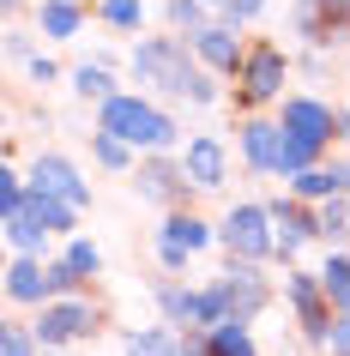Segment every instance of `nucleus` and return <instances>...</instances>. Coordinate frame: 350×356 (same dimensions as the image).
<instances>
[{
    "label": "nucleus",
    "instance_id": "f257e3e1",
    "mask_svg": "<svg viewBox=\"0 0 350 356\" xmlns=\"http://www.w3.org/2000/svg\"><path fill=\"white\" fill-rule=\"evenodd\" d=\"M133 73L145 79V85H157V91H169V97L200 103V109H205V103H218L212 73L193 60V42H182V37H145L139 49H133Z\"/></svg>",
    "mask_w": 350,
    "mask_h": 356
},
{
    "label": "nucleus",
    "instance_id": "f03ea898",
    "mask_svg": "<svg viewBox=\"0 0 350 356\" xmlns=\"http://www.w3.org/2000/svg\"><path fill=\"white\" fill-rule=\"evenodd\" d=\"M97 127L115 133V139H127L133 151H175V121L164 109H151L145 97H121L115 91L97 115Z\"/></svg>",
    "mask_w": 350,
    "mask_h": 356
},
{
    "label": "nucleus",
    "instance_id": "7ed1b4c3",
    "mask_svg": "<svg viewBox=\"0 0 350 356\" xmlns=\"http://www.w3.org/2000/svg\"><path fill=\"white\" fill-rule=\"evenodd\" d=\"M272 206H236L230 218H223V248L236 254V260H272L278 254V236H272Z\"/></svg>",
    "mask_w": 350,
    "mask_h": 356
},
{
    "label": "nucleus",
    "instance_id": "20e7f679",
    "mask_svg": "<svg viewBox=\"0 0 350 356\" xmlns=\"http://www.w3.org/2000/svg\"><path fill=\"white\" fill-rule=\"evenodd\" d=\"M284 73H290V60L278 42H254L248 55H241L236 79H241V109H260V103H272L284 91Z\"/></svg>",
    "mask_w": 350,
    "mask_h": 356
},
{
    "label": "nucleus",
    "instance_id": "39448f33",
    "mask_svg": "<svg viewBox=\"0 0 350 356\" xmlns=\"http://www.w3.org/2000/svg\"><path fill=\"white\" fill-rule=\"evenodd\" d=\"M37 326V338H42V350H55V344H73V338H91L97 332V308L85 296H55V302H42V314L31 320Z\"/></svg>",
    "mask_w": 350,
    "mask_h": 356
},
{
    "label": "nucleus",
    "instance_id": "423d86ee",
    "mask_svg": "<svg viewBox=\"0 0 350 356\" xmlns=\"http://www.w3.org/2000/svg\"><path fill=\"white\" fill-rule=\"evenodd\" d=\"M133 188H139V200H151V206H164V211H182L187 188H193V175H187L182 157H169V151H157L151 163L133 169Z\"/></svg>",
    "mask_w": 350,
    "mask_h": 356
},
{
    "label": "nucleus",
    "instance_id": "0eeeda50",
    "mask_svg": "<svg viewBox=\"0 0 350 356\" xmlns=\"http://www.w3.org/2000/svg\"><path fill=\"white\" fill-rule=\"evenodd\" d=\"M223 302H230V320H241V326H254V314L272 302V284L260 278V260H236L230 254V272H223Z\"/></svg>",
    "mask_w": 350,
    "mask_h": 356
},
{
    "label": "nucleus",
    "instance_id": "6e6552de",
    "mask_svg": "<svg viewBox=\"0 0 350 356\" xmlns=\"http://www.w3.org/2000/svg\"><path fill=\"white\" fill-rule=\"evenodd\" d=\"M278 127H290L296 139H308V145H326V139H338V109L320 103V97H284Z\"/></svg>",
    "mask_w": 350,
    "mask_h": 356
},
{
    "label": "nucleus",
    "instance_id": "1a4fd4ad",
    "mask_svg": "<svg viewBox=\"0 0 350 356\" xmlns=\"http://www.w3.org/2000/svg\"><path fill=\"white\" fill-rule=\"evenodd\" d=\"M31 181H37V188H49V193H61V200H67V206H91V188H85V181H79V169L67 163V157H61V151H37V163H31Z\"/></svg>",
    "mask_w": 350,
    "mask_h": 356
},
{
    "label": "nucleus",
    "instance_id": "9d476101",
    "mask_svg": "<svg viewBox=\"0 0 350 356\" xmlns=\"http://www.w3.org/2000/svg\"><path fill=\"white\" fill-rule=\"evenodd\" d=\"M182 163H187V175H193V188H205V193L230 181V151H223V139H212V133H200V139H187Z\"/></svg>",
    "mask_w": 350,
    "mask_h": 356
},
{
    "label": "nucleus",
    "instance_id": "9b49d317",
    "mask_svg": "<svg viewBox=\"0 0 350 356\" xmlns=\"http://www.w3.org/2000/svg\"><path fill=\"white\" fill-rule=\"evenodd\" d=\"M187 42H193V55H200L212 73H236L241 55H248V49L236 42V24H205V31H193Z\"/></svg>",
    "mask_w": 350,
    "mask_h": 356
},
{
    "label": "nucleus",
    "instance_id": "f8f14e48",
    "mask_svg": "<svg viewBox=\"0 0 350 356\" xmlns=\"http://www.w3.org/2000/svg\"><path fill=\"white\" fill-rule=\"evenodd\" d=\"M272 218H278V254L284 260H296V248L308 242V236H320V218L302 211L296 200H272Z\"/></svg>",
    "mask_w": 350,
    "mask_h": 356
},
{
    "label": "nucleus",
    "instance_id": "ddd939ff",
    "mask_svg": "<svg viewBox=\"0 0 350 356\" xmlns=\"http://www.w3.org/2000/svg\"><path fill=\"white\" fill-rule=\"evenodd\" d=\"M24 218H37L49 236H67V229L79 224V206H67L61 193H49V188H37V181H31V193H24Z\"/></svg>",
    "mask_w": 350,
    "mask_h": 356
},
{
    "label": "nucleus",
    "instance_id": "4468645a",
    "mask_svg": "<svg viewBox=\"0 0 350 356\" xmlns=\"http://www.w3.org/2000/svg\"><path fill=\"white\" fill-rule=\"evenodd\" d=\"M241 151H248V163L260 169V175H278V145H284V127H272V121H241Z\"/></svg>",
    "mask_w": 350,
    "mask_h": 356
},
{
    "label": "nucleus",
    "instance_id": "2eb2a0df",
    "mask_svg": "<svg viewBox=\"0 0 350 356\" xmlns=\"http://www.w3.org/2000/svg\"><path fill=\"white\" fill-rule=\"evenodd\" d=\"M127 356H187V338L175 332V320L169 326H139V332H127Z\"/></svg>",
    "mask_w": 350,
    "mask_h": 356
},
{
    "label": "nucleus",
    "instance_id": "dca6fc26",
    "mask_svg": "<svg viewBox=\"0 0 350 356\" xmlns=\"http://www.w3.org/2000/svg\"><path fill=\"white\" fill-rule=\"evenodd\" d=\"M290 181H296V200H332V193H350V163L302 169V175H290Z\"/></svg>",
    "mask_w": 350,
    "mask_h": 356
},
{
    "label": "nucleus",
    "instance_id": "f3484780",
    "mask_svg": "<svg viewBox=\"0 0 350 356\" xmlns=\"http://www.w3.org/2000/svg\"><path fill=\"white\" fill-rule=\"evenodd\" d=\"M164 242L187 248V254H200V248L212 242V224H205V218H193V211H169V218H164Z\"/></svg>",
    "mask_w": 350,
    "mask_h": 356
},
{
    "label": "nucleus",
    "instance_id": "a211bd4d",
    "mask_svg": "<svg viewBox=\"0 0 350 356\" xmlns=\"http://www.w3.org/2000/svg\"><path fill=\"white\" fill-rule=\"evenodd\" d=\"M79 24H85L79 0H42V6H37V31H42V37H73Z\"/></svg>",
    "mask_w": 350,
    "mask_h": 356
},
{
    "label": "nucleus",
    "instance_id": "6ab92c4d",
    "mask_svg": "<svg viewBox=\"0 0 350 356\" xmlns=\"http://www.w3.org/2000/svg\"><path fill=\"white\" fill-rule=\"evenodd\" d=\"M6 242L19 248V254H49V229L37 224V218H24V211H13V218H6Z\"/></svg>",
    "mask_w": 350,
    "mask_h": 356
},
{
    "label": "nucleus",
    "instance_id": "aec40b11",
    "mask_svg": "<svg viewBox=\"0 0 350 356\" xmlns=\"http://www.w3.org/2000/svg\"><path fill=\"white\" fill-rule=\"evenodd\" d=\"M320 284H326V296L338 314H350V254H326V266H320Z\"/></svg>",
    "mask_w": 350,
    "mask_h": 356
},
{
    "label": "nucleus",
    "instance_id": "412c9836",
    "mask_svg": "<svg viewBox=\"0 0 350 356\" xmlns=\"http://www.w3.org/2000/svg\"><path fill=\"white\" fill-rule=\"evenodd\" d=\"M320 242H344L350 236V193H332V200H320Z\"/></svg>",
    "mask_w": 350,
    "mask_h": 356
},
{
    "label": "nucleus",
    "instance_id": "4be33fe9",
    "mask_svg": "<svg viewBox=\"0 0 350 356\" xmlns=\"http://www.w3.org/2000/svg\"><path fill=\"white\" fill-rule=\"evenodd\" d=\"M314 157H320V145H308V139H296V133L284 127V145H278V175H302V169H314Z\"/></svg>",
    "mask_w": 350,
    "mask_h": 356
},
{
    "label": "nucleus",
    "instance_id": "5701e85b",
    "mask_svg": "<svg viewBox=\"0 0 350 356\" xmlns=\"http://www.w3.org/2000/svg\"><path fill=\"white\" fill-rule=\"evenodd\" d=\"M212 356H260V350L241 320H223V326H212Z\"/></svg>",
    "mask_w": 350,
    "mask_h": 356
},
{
    "label": "nucleus",
    "instance_id": "b1692460",
    "mask_svg": "<svg viewBox=\"0 0 350 356\" xmlns=\"http://www.w3.org/2000/svg\"><path fill=\"white\" fill-rule=\"evenodd\" d=\"M91 157L103 169H133V145H127V139H115V133H103V127L91 133Z\"/></svg>",
    "mask_w": 350,
    "mask_h": 356
},
{
    "label": "nucleus",
    "instance_id": "393cba45",
    "mask_svg": "<svg viewBox=\"0 0 350 356\" xmlns=\"http://www.w3.org/2000/svg\"><path fill=\"white\" fill-rule=\"evenodd\" d=\"M37 326H24V320H6V332H0V356H37Z\"/></svg>",
    "mask_w": 350,
    "mask_h": 356
},
{
    "label": "nucleus",
    "instance_id": "a878e982",
    "mask_svg": "<svg viewBox=\"0 0 350 356\" xmlns=\"http://www.w3.org/2000/svg\"><path fill=\"white\" fill-rule=\"evenodd\" d=\"M61 260L73 266L79 278H97V272H103V254H97V242H67V254H61Z\"/></svg>",
    "mask_w": 350,
    "mask_h": 356
},
{
    "label": "nucleus",
    "instance_id": "bb28decb",
    "mask_svg": "<svg viewBox=\"0 0 350 356\" xmlns=\"http://www.w3.org/2000/svg\"><path fill=\"white\" fill-rule=\"evenodd\" d=\"M97 13H103V24H115V31H139V19H145L139 0H103Z\"/></svg>",
    "mask_w": 350,
    "mask_h": 356
},
{
    "label": "nucleus",
    "instance_id": "cd10ccee",
    "mask_svg": "<svg viewBox=\"0 0 350 356\" xmlns=\"http://www.w3.org/2000/svg\"><path fill=\"white\" fill-rule=\"evenodd\" d=\"M73 91L79 97H97V103H109V73H103V67H79V73H73Z\"/></svg>",
    "mask_w": 350,
    "mask_h": 356
},
{
    "label": "nucleus",
    "instance_id": "c85d7f7f",
    "mask_svg": "<svg viewBox=\"0 0 350 356\" xmlns=\"http://www.w3.org/2000/svg\"><path fill=\"white\" fill-rule=\"evenodd\" d=\"M218 6H223V24H248L266 0H218Z\"/></svg>",
    "mask_w": 350,
    "mask_h": 356
},
{
    "label": "nucleus",
    "instance_id": "c756f323",
    "mask_svg": "<svg viewBox=\"0 0 350 356\" xmlns=\"http://www.w3.org/2000/svg\"><path fill=\"white\" fill-rule=\"evenodd\" d=\"M200 6H205V0H175V24H182V31H205V13H200Z\"/></svg>",
    "mask_w": 350,
    "mask_h": 356
},
{
    "label": "nucleus",
    "instance_id": "7c9ffc66",
    "mask_svg": "<svg viewBox=\"0 0 350 356\" xmlns=\"http://www.w3.org/2000/svg\"><path fill=\"white\" fill-rule=\"evenodd\" d=\"M157 254H164V272H187V260H193V254L175 248V242H157Z\"/></svg>",
    "mask_w": 350,
    "mask_h": 356
},
{
    "label": "nucleus",
    "instance_id": "2f4dec72",
    "mask_svg": "<svg viewBox=\"0 0 350 356\" xmlns=\"http://www.w3.org/2000/svg\"><path fill=\"white\" fill-rule=\"evenodd\" d=\"M326 344H332V356H350V314L332 320V338H326Z\"/></svg>",
    "mask_w": 350,
    "mask_h": 356
},
{
    "label": "nucleus",
    "instance_id": "473e14b6",
    "mask_svg": "<svg viewBox=\"0 0 350 356\" xmlns=\"http://www.w3.org/2000/svg\"><path fill=\"white\" fill-rule=\"evenodd\" d=\"M338 139L350 145V109H338Z\"/></svg>",
    "mask_w": 350,
    "mask_h": 356
},
{
    "label": "nucleus",
    "instance_id": "72a5a7b5",
    "mask_svg": "<svg viewBox=\"0 0 350 356\" xmlns=\"http://www.w3.org/2000/svg\"><path fill=\"white\" fill-rule=\"evenodd\" d=\"M205 6H212V0H205Z\"/></svg>",
    "mask_w": 350,
    "mask_h": 356
}]
</instances>
